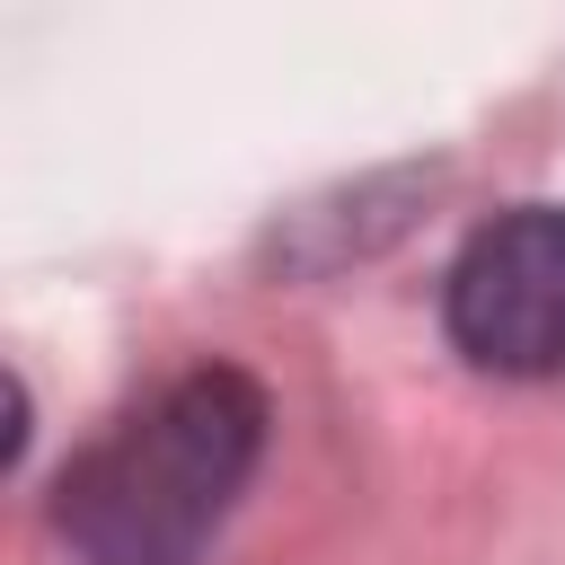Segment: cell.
Returning a JSON list of instances; mask_svg holds the SVG:
<instances>
[{
    "label": "cell",
    "instance_id": "1",
    "mask_svg": "<svg viewBox=\"0 0 565 565\" xmlns=\"http://www.w3.org/2000/svg\"><path fill=\"white\" fill-rule=\"evenodd\" d=\"M265 459V388L230 362L177 371L106 441H88L53 494V530L79 565H194Z\"/></svg>",
    "mask_w": 565,
    "mask_h": 565
},
{
    "label": "cell",
    "instance_id": "2",
    "mask_svg": "<svg viewBox=\"0 0 565 565\" xmlns=\"http://www.w3.org/2000/svg\"><path fill=\"white\" fill-rule=\"evenodd\" d=\"M450 344L494 380H556L565 371V212L521 203L486 221L450 265Z\"/></svg>",
    "mask_w": 565,
    "mask_h": 565
},
{
    "label": "cell",
    "instance_id": "3",
    "mask_svg": "<svg viewBox=\"0 0 565 565\" xmlns=\"http://www.w3.org/2000/svg\"><path fill=\"white\" fill-rule=\"evenodd\" d=\"M18 450H26V388L0 371V468H9Z\"/></svg>",
    "mask_w": 565,
    "mask_h": 565
}]
</instances>
